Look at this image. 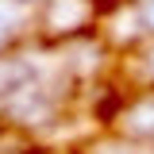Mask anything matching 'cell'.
Here are the masks:
<instances>
[{
	"label": "cell",
	"mask_w": 154,
	"mask_h": 154,
	"mask_svg": "<svg viewBox=\"0 0 154 154\" xmlns=\"http://www.w3.org/2000/svg\"><path fill=\"white\" fill-rule=\"evenodd\" d=\"M93 19L89 0H42V27L54 35H77Z\"/></svg>",
	"instance_id": "1"
},
{
	"label": "cell",
	"mask_w": 154,
	"mask_h": 154,
	"mask_svg": "<svg viewBox=\"0 0 154 154\" xmlns=\"http://www.w3.org/2000/svg\"><path fill=\"white\" fill-rule=\"evenodd\" d=\"M8 42H12V19H8V16H0V50H4Z\"/></svg>",
	"instance_id": "2"
}]
</instances>
